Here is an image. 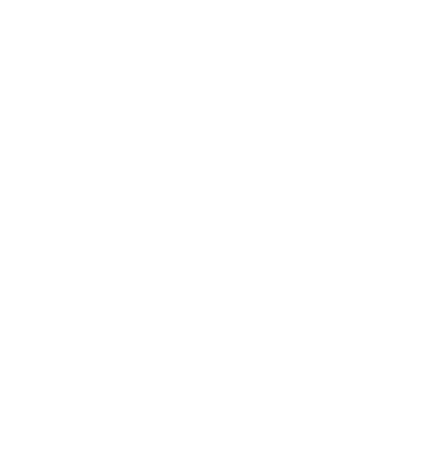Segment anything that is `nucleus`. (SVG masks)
Masks as SVG:
<instances>
[]
</instances>
